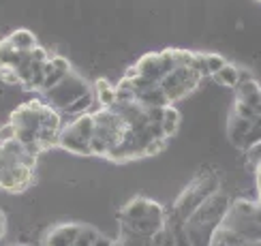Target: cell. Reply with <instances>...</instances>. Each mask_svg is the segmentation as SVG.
<instances>
[{
	"label": "cell",
	"instance_id": "1",
	"mask_svg": "<svg viewBox=\"0 0 261 246\" xmlns=\"http://www.w3.org/2000/svg\"><path fill=\"white\" fill-rule=\"evenodd\" d=\"M216 190H221L219 176H212V174L197 176L187 188L180 193L178 199L173 201V214H176V218L180 223H184L205 199L212 197Z\"/></svg>",
	"mask_w": 261,
	"mask_h": 246
},
{
	"label": "cell",
	"instance_id": "2",
	"mask_svg": "<svg viewBox=\"0 0 261 246\" xmlns=\"http://www.w3.org/2000/svg\"><path fill=\"white\" fill-rule=\"evenodd\" d=\"M92 90V86L90 81L82 77L80 73H67L64 77L54 86V88H49L47 92H43V96H45V103L49 107H54V110H58V112H64L71 103H75L80 99V96L84 94H88Z\"/></svg>",
	"mask_w": 261,
	"mask_h": 246
},
{
	"label": "cell",
	"instance_id": "3",
	"mask_svg": "<svg viewBox=\"0 0 261 246\" xmlns=\"http://www.w3.org/2000/svg\"><path fill=\"white\" fill-rule=\"evenodd\" d=\"M229 206H231L229 195H225L223 190H216L212 197L205 199L201 206L184 221V227H199V229H212L214 231L223 223Z\"/></svg>",
	"mask_w": 261,
	"mask_h": 246
},
{
	"label": "cell",
	"instance_id": "4",
	"mask_svg": "<svg viewBox=\"0 0 261 246\" xmlns=\"http://www.w3.org/2000/svg\"><path fill=\"white\" fill-rule=\"evenodd\" d=\"M201 81V75L191 69V67H176L173 71H169L165 77L161 79V90L167 94V99L169 103L173 105L176 101L184 99L187 94H191L195 88L199 86Z\"/></svg>",
	"mask_w": 261,
	"mask_h": 246
},
{
	"label": "cell",
	"instance_id": "5",
	"mask_svg": "<svg viewBox=\"0 0 261 246\" xmlns=\"http://www.w3.org/2000/svg\"><path fill=\"white\" fill-rule=\"evenodd\" d=\"M137 221H156V223H167L165 210L159 201H152L148 197H133L124 208L120 210V223H137Z\"/></svg>",
	"mask_w": 261,
	"mask_h": 246
},
{
	"label": "cell",
	"instance_id": "6",
	"mask_svg": "<svg viewBox=\"0 0 261 246\" xmlns=\"http://www.w3.org/2000/svg\"><path fill=\"white\" fill-rule=\"evenodd\" d=\"M32 171L35 169H28L21 163H13L5 171H0V188L7 193H24L32 182Z\"/></svg>",
	"mask_w": 261,
	"mask_h": 246
},
{
	"label": "cell",
	"instance_id": "7",
	"mask_svg": "<svg viewBox=\"0 0 261 246\" xmlns=\"http://www.w3.org/2000/svg\"><path fill=\"white\" fill-rule=\"evenodd\" d=\"M58 146L62 150H67L71 154H77V156H92V146H90V139H86L80 131L77 126L73 122L64 124L62 131L58 135Z\"/></svg>",
	"mask_w": 261,
	"mask_h": 246
},
{
	"label": "cell",
	"instance_id": "8",
	"mask_svg": "<svg viewBox=\"0 0 261 246\" xmlns=\"http://www.w3.org/2000/svg\"><path fill=\"white\" fill-rule=\"evenodd\" d=\"M77 233H80L77 223H64V225H58V227H51L45 233V238H43V244L45 246H73Z\"/></svg>",
	"mask_w": 261,
	"mask_h": 246
},
{
	"label": "cell",
	"instance_id": "9",
	"mask_svg": "<svg viewBox=\"0 0 261 246\" xmlns=\"http://www.w3.org/2000/svg\"><path fill=\"white\" fill-rule=\"evenodd\" d=\"M251 128H253V120H246V118L231 112L229 120H227V139H229L236 148L244 150V142H246L248 133H251Z\"/></svg>",
	"mask_w": 261,
	"mask_h": 246
},
{
	"label": "cell",
	"instance_id": "10",
	"mask_svg": "<svg viewBox=\"0 0 261 246\" xmlns=\"http://www.w3.org/2000/svg\"><path fill=\"white\" fill-rule=\"evenodd\" d=\"M233 90H236V101L251 105L253 110H255V105L261 101V84H259L257 79H251V81H242V84H238Z\"/></svg>",
	"mask_w": 261,
	"mask_h": 246
},
{
	"label": "cell",
	"instance_id": "11",
	"mask_svg": "<svg viewBox=\"0 0 261 246\" xmlns=\"http://www.w3.org/2000/svg\"><path fill=\"white\" fill-rule=\"evenodd\" d=\"M92 92L96 96V101H99L101 107H112L116 105V86H112L107 79H96L92 84Z\"/></svg>",
	"mask_w": 261,
	"mask_h": 246
},
{
	"label": "cell",
	"instance_id": "12",
	"mask_svg": "<svg viewBox=\"0 0 261 246\" xmlns=\"http://www.w3.org/2000/svg\"><path fill=\"white\" fill-rule=\"evenodd\" d=\"M7 39L11 41V45H13L17 51H30V49H35V47L39 45V43H37V37L32 35L30 30H26V28L13 30Z\"/></svg>",
	"mask_w": 261,
	"mask_h": 246
},
{
	"label": "cell",
	"instance_id": "13",
	"mask_svg": "<svg viewBox=\"0 0 261 246\" xmlns=\"http://www.w3.org/2000/svg\"><path fill=\"white\" fill-rule=\"evenodd\" d=\"M238 75H240V67H236V64L227 62L219 73L212 75V79H214L216 84L225 86V88H236L238 81H240V77H238Z\"/></svg>",
	"mask_w": 261,
	"mask_h": 246
},
{
	"label": "cell",
	"instance_id": "14",
	"mask_svg": "<svg viewBox=\"0 0 261 246\" xmlns=\"http://www.w3.org/2000/svg\"><path fill=\"white\" fill-rule=\"evenodd\" d=\"M161 126H163V133L165 137H173L180 126V112L176 110L173 105H167L165 110H163V120H161Z\"/></svg>",
	"mask_w": 261,
	"mask_h": 246
},
{
	"label": "cell",
	"instance_id": "15",
	"mask_svg": "<svg viewBox=\"0 0 261 246\" xmlns=\"http://www.w3.org/2000/svg\"><path fill=\"white\" fill-rule=\"evenodd\" d=\"M96 101V96H94V92L90 90L88 94H84V96H80L75 103H71L67 110H64L62 114H69V116H84V114H90V107H92V103Z\"/></svg>",
	"mask_w": 261,
	"mask_h": 246
},
{
	"label": "cell",
	"instance_id": "16",
	"mask_svg": "<svg viewBox=\"0 0 261 246\" xmlns=\"http://www.w3.org/2000/svg\"><path fill=\"white\" fill-rule=\"evenodd\" d=\"M21 58V51H17L13 45H11L9 39H3L0 41V67H5V64H11V67H15Z\"/></svg>",
	"mask_w": 261,
	"mask_h": 246
},
{
	"label": "cell",
	"instance_id": "17",
	"mask_svg": "<svg viewBox=\"0 0 261 246\" xmlns=\"http://www.w3.org/2000/svg\"><path fill=\"white\" fill-rule=\"evenodd\" d=\"M99 238V231L90 225H80V233L75 238V246H92L94 240Z\"/></svg>",
	"mask_w": 261,
	"mask_h": 246
},
{
	"label": "cell",
	"instance_id": "18",
	"mask_svg": "<svg viewBox=\"0 0 261 246\" xmlns=\"http://www.w3.org/2000/svg\"><path fill=\"white\" fill-rule=\"evenodd\" d=\"M0 79H3L7 86H21V77L15 67H11V64H5V67H0Z\"/></svg>",
	"mask_w": 261,
	"mask_h": 246
},
{
	"label": "cell",
	"instance_id": "19",
	"mask_svg": "<svg viewBox=\"0 0 261 246\" xmlns=\"http://www.w3.org/2000/svg\"><path fill=\"white\" fill-rule=\"evenodd\" d=\"M205 64H208V73H210V77L214 73H219L225 64H227V60L221 56V53H205Z\"/></svg>",
	"mask_w": 261,
	"mask_h": 246
},
{
	"label": "cell",
	"instance_id": "20",
	"mask_svg": "<svg viewBox=\"0 0 261 246\" xmlns=\"http://www.w3.org/2000/svg\"><path fill=\"white\" fill-rule=\"evenodd\" d=\"M233 112H236L238 116L246 118V120H255V118H257V114H255L253 107H251V105H246V103H240V101H236V103H233Z\"/></svg>",
	"mask_w": 261,
	"mask_h": 246
},
{
	"label": "cell",
	"instance_id": "21",
	"mask_svg": "<svg viewBox=\"0 0 261 246\" xmlns=\"http://www.w3.org/2000/svg\"><path fill=\"white\" fill-rule=\"evenodd\" d=\"M15 135H17V128H15V124L7 122L3 128H0V144L11 142V139H15Z\"/></svg>",
	"mask_w": 261,
	"mask_h": 246
},
{
	"label": "cell",
	"instance_id": "22",
	"mask_svg": "<svg viewBox=\"0 0 261 246\" xmlns=\"http://www.w3.org/2000/svg\"><path fill=\"white\" fill-rule=\"evenodd\" d=\"M92 246H114V240H112V238H107V235H103V233H99V238L94 240Z\"/></svg>",
	"mask_w": 261,
	"mask_h": 246
},
{
	"label": "cell",
	"instance_id": "23",
	"mask_svg": "<svg viewBox=\"0 0 261 246\" xmlns=\"http://www.w3.org/2000/svg\"><path fill=\"white\" fill-rule=\"evenodd\" d=\"M238 77H240V81L238 84H242V81H251V79H255L253 77V73L248 71V69H240V75H238Z\"/></svg>",
	"mask_w": 261,
	"mask_h": 246
},
{
	"label": "cell",
	"instance_id": "24",
	"mask_svg": "<svg viewBox=\"0 0 261 246\" xmlns=\"http://www.w3.org/2000/svg\"><path fill=\"white\" fill-rule=\"evenodd\" d=\"M5 233H7V216H5V212L0 210V238H5Z\"/></svg>",
	"mask_w": 261,
	"mask_h": 246
},
{
	"label": "cell",
	"instance_id": "25",
	"mask_svg": "<svg viewBox=\"0 0 261 246\" xmlns=\"http://www.w3.org/2000/svg\"><path fill=\"white\" fill-rule=\"evenodd\" d=\"M255 114H257V116H261V101L255 105Z\"/></svg>",
	"mask_w": 261,
	"mask_h": 246
},
{
	"label": "cell",
	"instance_id": "26",
	"mask_svg": "<svg viewBox=\"0 0 261 246\" xmlns=\"http://www.w3.org/2000/svg\"><path fill=\"white\" fill-rule=\"evenodd\" d=\"M15 246H24V244H15Z\"/></svg>",
	"mask_w": 261,
	"mask_h": 246
},
{
	"label": "cell",
	"instance_id": "27",
	"mask_svg": "<svg viewBox=\"0 0 261 246\" xmlns=\"http://www.w3.org/2000/svg\"><path fill=\"white\" fill-rule=\"evenodd\" d=\"M255 3H261V0H255Z\"/></svg>",
	"mask_w": 261,
	"mask_h": 246
},
{
	"label": "cell",
	"instance_id": "28",
	"mask_svg": "<svg viewBox=\"0 0 261 246\" xmlns=\"http://www.w3.org/2000/svg\"><path fill=\"white\" fill-rule=\"evenodd\" d=\"M73 246H75V244H73Z\"/></svg>",
	"mask_w": 261,
	"mask_h": 246
}]
</instances>
